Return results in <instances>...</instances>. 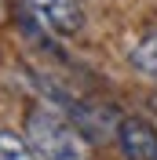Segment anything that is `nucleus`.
Listing matches in <instances>:
<instances>
[{"label": "nucleus", "mask_w": 157, "mask_h": 160, "mask_svg": "<svg viewBox=\"0 0 157 160\" xmlns=\"http://www.w3.org/2000/svg\"><path fill=\"white\" fill-rule=\"evenodd\" d=\"M113 138H117L124 160H157V128H154V120L139 117V113L121 117Z\"/></svg>", "instance_id": "f03ea898"}, {"label": "nucleus", "mask_w": 157, "mask_h": 160, "mask_svg": "<svg viewBox=\"0 0 157 160\" xmlns=\"http://www.w3.org/2000/svg\"><path fill=\"white\" fill-rule=\"evenodd\" d=\"M33 157L40 160H88L91 138L73 124L69 117H62L55 106H40L26 117V135Z\"/></svg>", "instance_id": "f257e3e1"}, {"label": "nucleus", "mask_w": 157, "mask_h": 160, "mask_svg": "<svg viewBox=\"0 0 157 160\" xmlns=\"http://www.w3.org/2000/svg\"><path fill=\"white\" fill-rule=\"evenodd\" d=\"M0 160H33L30 142L22 138V135H15V131L0 128Z\"/></svg>", "instance_id": "39448f33"}, {"label": "nucleus", "mask_w": 157, "mask_h": 160, "mask_svg": "<svg viewBox=\"0 0 157 160\" xmlns=\"http://www.w3.org/2000/svg\"><path fill=\"white\" fill-rule=\"evenodd\" d=\"M132 66H135L143 77L157 80V29L150 33V37H143L135 48H132Z\"/></svg>", "instance_id": "20e7f679"}, {"label": "nucleus", "mask_w": 157, "mask_h": 160, "mask_svg": "<svg viewBox=\"0 0 157 160\" xmlns=\"http://www.w3.org/2000/svg\"><path fill=\"white\" fill-rule=\"evenodd\" d=\"M26 8L33 11V18L51 33H62V37H73L84 26V11H80V0H26Z\"/></svg>", "instance_id": "7ed1b4c3"}]
</instances>
